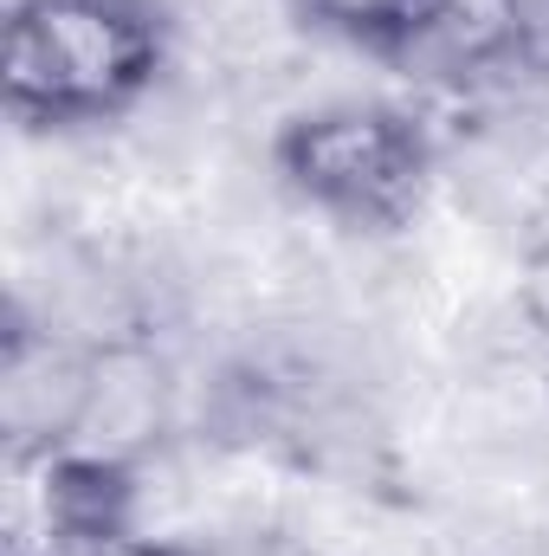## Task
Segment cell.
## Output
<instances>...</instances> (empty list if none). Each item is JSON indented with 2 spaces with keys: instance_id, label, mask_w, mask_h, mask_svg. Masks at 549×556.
<instances>
[{
  "instance_id": "cell-2",
  "label": "cell",
  "mask_w": 549,
  "mask_h": 556,
  "mask_svg": "<svg viewBox=\"0 0 549 556\" xmlns=\"http://www.w3.org/2000/svg\"><path fill=\"white\" fill-rule=\"evenodd\" d=\"M278 194L356 240L401 233L446 181L439 130L395 98H317L278 117L266 137Z\"/></svg>"
},
{
  "instance_id": "cell-3",
  "label": "cell",
  "mask_w": 549,
  "mask_h": 556,
  "mask_svg": "<svg viewBox=\"0 0 549 556\" xmlns=\"http://www.w3.org/2000/svg\"><path fill=\"white\" fill-rule=\"evenodd\" d=\"M375 65L465 117L518 104L549 72V0H401Z\"/></svg>"
},
{
  "instance_id": "cell-4",
  "label": "cell",
  "mask_w": 549,
  "mask_h": 556,
  "mask_svg": "<svg viewBox=\"0 0 549 556\" xmlns=\"http://www.w3.org/2000/svg\"><path fill=\"white\" fill-rule=\"evenodd\" d=\"M91 382H98V343L33 317L26 304H13L7 343H0V433H7V459L72 453V440L85 427V408H91Z\"/></svg>"
},
{
  "instance_id": "cell-1",
  "label": "cell",
  "mask_w": 549,
  "mask_h": 556,
  "mask_svg": "<svg viewBox=\"0 0 549 556\" xmlns=\"http://www.w3.org/2000/svg\"><path fill=\"white\" fill-rule=\"evenodd\" d=\"M175 72L162 0H13L0 91L13 124L78 137L130 124Z\"/></svg>"
}]
</instances>
